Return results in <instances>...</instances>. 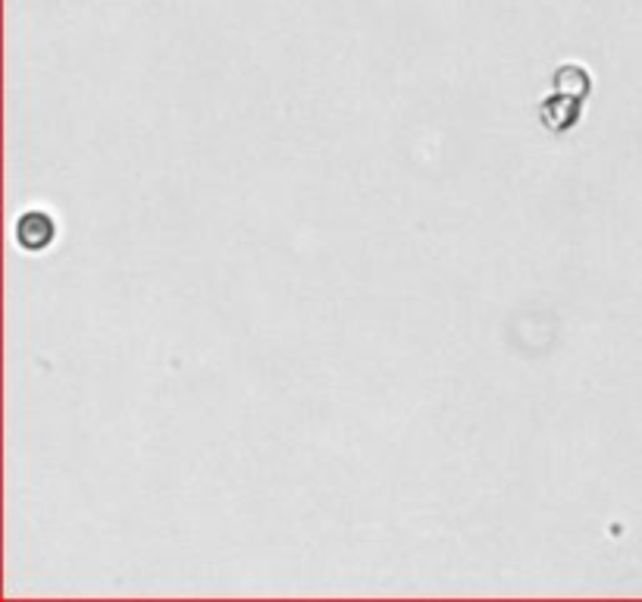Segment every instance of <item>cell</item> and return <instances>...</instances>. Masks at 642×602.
Listing matches in <instances>:
<instances>
[{"label": "cell", "mask_w": 642, "mask_h": 602, "mask_svg": "<svg viewBox=\"0 0 642 602\" xmlns=\"http://www.w3.org/2000/svg\"><path fill=\"white\" fill-rule=\"evenodd\" d=\"M580 113H583V101L570 98V95H561V91H552V95L539 104L542 126L549 132H555V135H564L567 129H574L577 120H580Z\"/></svg>", "instance_id": "6da1fadb"}, {"label": "cell", "mask_w": 642, "mask_h": 602, "mask_svg": "<svg viewBox=\"0 0 642 602\" xmlns=\"http://www.w3.org/2000/svg\"><path fill=\"white\" fill-rule=\"evenodd\" d=\"M54 236H57V226L44 211L22 214L19 223H16V242H19V248H26V251H44L47 245L54 242Z\"/></svg>", "instance_id": "7a4b0ae2"}, {"label": "cell", "mask_w": 642, "mask_h": 602, "mask_svg": "<svg viewBox=\"0 0 642 602\" xmlns=\"http://www.w3.org/2000/svg\"><path fill=\"white\" fill-rule=\"evenodd\" d=\"M552 88L561 91V95H570V98H586L589 95V88H592V79L583 66L577 63H564L555 69V76H552Z\"/></svg>", "instance_id": "3957f363"}]
</instances>
